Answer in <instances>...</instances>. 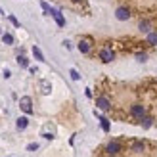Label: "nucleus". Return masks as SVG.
<instances>
[{
  "label": "nucleus",
  "instance_id": "nucleus-24",
  "mask_svg": "<svg viewBox=\"0 0 157 157\" xmlns=\"http://www.w3.org/2000/svg\"><path fill=\"white\" fill-rule=\"evenodd\" d=\"M63 46H65L67 50H71V42H69V40H65V42H63Z\"/></svg>",
  "mask_w": 157,
  "mask_h": 157
},
{
  "label": "nucleus",
  "instance_id": "nucleus-7",
  "mask_svg": "<svg viewBox=\"0 0 157 157\" xmlns=\"http://www.w3.org/2000/svg\"><path fill=\"white\" fill-rule=\"evenodd\" d=\"M50 15H54V19H56V23H58L59 27H63V25H65V17H63V15H61L58 10H52V13H50Z\"/></svg>",
  "mask_w": 157,
  "mask_h": 157
},
{
  "label": "nucleus",
  "instance_id": "nucleus-4",
  "mask_svg": "<svg viewBox=\"0 0 157 157\" xmlns=\"http://www.w3.org/2000/svg\"><path fill=\"white\" fill-rule=\"evenodd\" d=\"M100 59L104 61V63H109V61H113L115 59V52L113 50H109V48H104L100 52Z\"/></svg>",
  "mask_w": 157,
  "mask_h": 157
},
{
  "label": "nucleus",
  "instance_id": "nucleus-1",
  "mask_svg": "<svg viewBox=\"0 0 157 157\" xmlns=\"http://www.w3.org/2000/svg\"><path fill=\"white\" fill-rule=\"evenodd\" d=\"M119 151H121V142H117V140H111V142L105 146V153L109 157H115Z\"/></svg>",
  "mask_w": 157,
  "mask_h": 157
},
{
  "label": "nucleus",
  "instance_id": "nucleus-6",
  "mask_svg": "<svg viewBox=\"0 0 157 157\" xmlns=\"http://www.w3.org/2000/svg\"><path fill=\"white\" fill-rule=\"evenodd\" d=\"M96 105H98L100 109H104V111H107V109L111 107V105H109V100H107L105 96H100V98H98V101H96Z\"/></svg>",
  "mask_w": 157,
  "mask_h": 157
},
{
  "label": "nucleus",
  "instance_id": "nucleus-26",
  "mask_svg": "<svg viewBox=\"0 0 157 157\" xmlns=\"http://www.w3.org/2000/svg\"><path fill=\"white\" fill-rule=\"evenodd\" d=\"M0 13H2V12H0Z\"/></svg>",
  "mask_w": 157,
  "mask_h": 157
},
{
  "label": "nucleus",
  "instance_id": "nucleus-3",
  "mask_svg": "<svg viewBox=\"0 0 157 157\" xmlns=\"http://www.w3.org/2000/svg\"><path fill=\"white\" fill-rule=\"evenodd\" d=\"M19 107H21L27 115H31V113H33V101H31V98H29V96H23L21 101H19Z\"/></svg>",
  "mask_w": 157,
  "mask_h": 157
},
{
  "label": "nucleus",
  "instance_id": "nucleus-13",
  "mask_svg": "<svg viewBox=\"0 0 157 157\" xmlns=\"http://www.w3.org/2000/svg\"><path fill=\"white\" fill-rule=\"evenodd\" d=\"M33 56H35L38 61H44V54L40 52V48H38V46H35V48H33Z\"/></svg>",
  "mask_w": 157,
  "mask_h": 157
},
{
  "label": "nucleus",
  "instance_id": "nucleus-20",
  "mask_svg": "<svg viewBox=\"0 0 157 157\" xmlns=\"http://www.w3.org/2000/svg\"><path fill=\"white\" fill-rule=\"evenodd\" d=\"M27 150H29V151H36V150H38V144H36V142L29 144V146H27Z\"/></svg>",
  "mask_w": 157,
  "mask_h": 157
},
{
  "label": "nucleus",
  "instance_id": "nucleus-19",
  "mask_svg": "<svg viewBox=\"0 0 157 157\" xmlns=\"http://www.w3.org/2000/svg\"><path fill=\"white\" fill-rule=\"evenodd\" d=\"M69 75H71V78H73V81H78V78H81V75H78V73L75 71V69H71V71H69Z\"/></svg>",
  "mask_w": 157,
  "mask_h": 157
},
{
  "label": "nucleus",
  "instance_id": "nucleus-16",
  "mask_svg": "<svg viewBox=\"0 0 157 157\" xmlns=\"http://www.w3.org/2000/svg\"><path fill=\"white\" fill-rule=\"evenodd\" d=\"M2 42H4V44H13V36H12L10 33L2 35Z\"/></svg>",
  "mask_w": 157,
  "mask_h": 157
},
{
  "label": "nucleus",
  "instance_id": "nucleus-11",
  "mask_svg": "<svg viewBox=\"0 0 157 157\" xmlns=\"http://www.w3.org/2000/svg\"><path fill=\"white\" fill-rule=\"evenodd\" d=\"M27 124H29V119H27V117H19V119H17V128H19V130L27 128Z\"/></svg>",
  "mask_w": 157,
  "mask_h": 157
},
{
  "label": "nucleus",
  "instance_id": "nucleus-23",
  "mask_svg": "<svg viewBox=\"0 0 157 157\" xmlns=\"http://www.w3.org/2000/svg\"><path fill=\"white\" fill-rule=\"evenodd\" d=\"M10 21L13 23V25H15V27H19V21H17V19H15V17H13V15H10Z\"/></svg>",
  "mask_w": 157,
  "mask_h": 157
},
{
  "label": "nucleus",
  "instance_id": "nucleus-22",
  "mask_svg": "<svg viewBox=\"0 0 157 157\" xmlns=\"http://www.w3.org/2000/svg\"><path fill=\"white\" fill-rule=\"evenodd\" d=\"M42 88H44L46 94H48V92H50V84H48V82H42Z\"/></svg>",
  "mask_w": 157,
  "mask_h": 157
},
{
  "label": "nucleus",
  "instance_id": "nucleus-17",
  "mask_svg": "<svg viewBox=\"0 0 157 157\" xmlns=\"http://www.w3.org/2000/svg\"><path fill=\"white\" fill-rule=\"evenodd\" d=\"M147 42H150V44H157V33H151V31H150V33H147Z\"/></svg>",
  "mask_w": 157,
  "mask_h": 157
},
{
  "label": "nucleus",
  "instance_id": "nucleus-5",
  "mask_svg": "<svg viewBox=\"0 0 157 157\" xmlns=\"http://www.w3.org/2000/svg\"><path fill=\"white\" fill-rule=\"evenodd\" d=\"M115 17H117V19H121V21H127V19L130 17V10H128V8H117Z\"/></svg>",
  "mask_w": 157,
  "mask_h": 157
},
{
  "label": "nucleus",
  "instance_id": "nucleus-2",
  "mask_svg": "<svg viewBox=\"0 0 157 157\" xmlns=\"http://www.w3.org/2000/svg\"><path fill=\"white\" fill-rule=\"evenodd\" d=\"M130 115L134 117V119H142V117H146V107L142 104H134L130 107Z\"/></svg>",
  "mask_w": 157,
  "mask_h": 157
},
{
  "label": "nucleus",
  "instance_id": "nucleus-8",
  "mask_svg": "<svg viewBox=\"0 0 157 157\" xmlns=\"http://www.w3.org/2000/svg\"><path fill=\"white\" fill-rule=\"evenodd\" d=\"M130 150L136 151V153H142V151L146 150V144H144V142H132V144H130Z\"/></svg>",
  "mask_w": 157,
  "mask_h": 157
},
{
  "label": "nucleus",
  "instance_id": "nucleus-18",
  "mask_svg": "<svg viewBox=\"0 0 157 157\" xmlns=\"http://www.w3.org/2000/svg\"><path fill=\"white\" fill-rule=\"evenodd\" d=\"M40 8H42V10H44L46 13H52V8H50L48 4H46V2H40Z\"/></svg>",
  "mask_w": 157,
  "mask_h": 157
},
{
  "label": "nucleus",
  "instance_id": "nucleus-25",
  "mask_svg": "<svg viewBox=\"0 0 157 157\" xmlns=\"http://www.w3.org/2000/svg\"><path fill=\"white\" fill-rule=\"evenodd\" d=\"M75 2H81V0H75Z\"/></svg>",
  "mask_w": 157,
  "mask_h": 157
},
{
  "label": "nucleus",
  "instance_id": "nucleus-21",
  "mask_svg": "<svg viewBox=\"0 0 157 157\" xmlns=\"http://www.w3.org/2000/svg\"><path fill=\"white\" fill-rule=\"evenodd\" d=\"M136 58H138V61H146V59H147V56H146V54H138Z\"/></svg>",
  "mask_w": 157,
  "mask_h": 157
},
{
  "label": "nucleus",
  "instance_id": "nucleus-15",
  "mask_svg": "<svg viewBox=\"0 0 157 157\" xmlns=\"http://www.w3.org/2000/svg\"><path fill=\"white\" fill-rule=\"evenodd\" d=\"M100 124H101V128H104L105 132H109V121L105 119V117H100Z\"/></svg>",
  "mask_w": 157,
  "mask_h": 157
},
{
  "label": "nucleus",
  "instance_id": "nucleus-10",
  "mask_svg": "<svg viewBox=\"0 0 157 157\" xmlns=\"http://www.w3.org/2000/svg\"><path fill=\"white\" fill-rule=\"evenodd\" d=\"M140 124H142L144 128H150L153 124V119H151V117H142V119H140Z\"/></svg>",
  "mask_w": 157,
  "mask_h": 157
},
{
  "label": "nucleus",
  "instance_id": "nucleus-12",
  "mask_svg": "<svg viewBox=\"0 0 157 157\" xmlns=\"http://www.w3.org/2000/svg\"><path fill=\"white\" fill-rule=\"evenodd\" d=\"M140 31H142V33H150L151 31V25H150V21H140Z\"/></svg>",
  "mask_w": 157,
  "mask_h": 157
},
{
  "label": "nucleus",
  "instance_id": "nucleus-14",
  "mask_svg": "<svg viewBox=\"0 0 157 157\" xmlns=\"http://www.w3.org/2000/svg\"><path fill=\"white\" fill-rule=\"evenodd\" d=\"M17 63H19V67H29V59L25 56H17Z\"/></svg>",
  "mask_w": 157,
  "mask_h": 157
},
{
  "label": "nucleus",
  "instance_id": "nucleus-9",
  "mask_svg": "<svg viewBox=\"0 0 157 157\" xmlns=\"http://www.w3.org/2000/svg\"><path fill=\"white\" fill-rule=\"evenodd\" d=\"M78 50H81L82 54H88L90 52V40H81L78 42Z\"/></svg>",
  "mask_w": 157,
  "mask_h": 157
}]
</instances>
